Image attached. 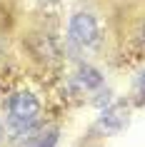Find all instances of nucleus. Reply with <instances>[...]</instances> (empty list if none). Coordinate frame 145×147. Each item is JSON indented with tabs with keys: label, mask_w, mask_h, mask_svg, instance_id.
<instances>
[{
	"label": "nucleus",
	"mask_w": 145,
	"mask_h": 147,
	"mask_svg": "<svg viewBox=\"0 0 145 147\" xmlns=\"http://www.w3.org/2000/svg\"><path fill=\"white\" fill-rule=\"evenodd\" d=\"M45 3H53V0H45Z\"/></svg>",
	"instance_id": "1a4fd4ad"
},
{
	"label": "nucleus",
	"mask_w": 145,
	"mask_h": 147,
	"mask_svg": "<svg viewBox=\"0 0 145 147\" xmlns=\"http://www.w3.org/2000/svg\"><path fill=\"white\" fill-rule=\"evenodd\" d=\"M70 35L80 45H93L98 40V23H95V18L88 15V13H78L70 20Z\"/></svg>",
	"instance_id": "f03ea898"
},
{
	"label": "nucleus",
	"mask_w": 145,
	"mask_h": 147,
	"mask_svg": "<svg viewBox=\"0 0 145 147\" xmlns=\"http://www.w3.org/2000/svg\"><path fill=\"white\" fill-rule=\"evenodd\" d=\"M143 38H145V28H143Z\"/></svg>",
	"instance_id": "6e6552de"
},
{
	"label": "nucleus",
	"mask_w": 145,
	"mask_h": 147,
	"mask_svg": "<svg viewBox=\"0 0 145 147\" xmlns=\"http://www.w3.org/2000/svg\"><path fill=\"white\" fill-rule=\"evenodd\" d=\"M78 80H80V85L85 87V90H93V87H98L100 82H103V78H100V72L95 67H80V75H78Z\"/></svg>",
	"instance_id": "39448f33"
},
{
	"label": "nucleus",
	"mask_w": 145,
	"mask_h": 147,
	"mask_svg": "<svg viewBox=\"0 0 145 147\" xmlns=\"http://www.w3.org/2000/svg\"><path fill=\"white\" fill-rule=\"evenodd\" d=\"M40 112V102L35 100L33 92H15L13 100H10V122L15 127H25V125H33L35 117Z\"/></svg>",
	"instance_id": "f257e3e1"
},
{
	"label": "nucleus",
	"mask_w": 145,
	"mask_h": 147,
	"mask_svg": "<svg viewBox=\"0 0 145 147\" xmlns=\"http://www.w3.org/2000/svg\"><path fill=\"white\" fill-rule=\"evenodd\" d=\"M55 142H58V130L50 127V130H38L28 140V147H55Z\"/></svg>",
	"instance_id": "20e7f679"
},
{
	"label": "nucleus",
	"mask_w": 145,
	"mask_h": 147,
	"mask_svg": "<svg viewBox=\"0 0 145 147\" xmlns=\"http://www.w3.org/2000/svg\"><path fill=\"white\" fill-rule=\"evenodd\" d=\"M128 125V107L125 105H115V107L105 110V115L100 120V127L105 132H120Z\"/></svg>",
	"instance_id": "7ed1b4c3"
},
{
	"label": "nucleus",
	"mask_w": 145,
	"mask_h": 147,
	"mask_svg": "<svg viewBox=\"0 0 145 147\" xmlns=\"http://www.w3.org/2000/svg\"><path fill=\"white\" fill-rule=\"evenodd\" d=\"M0 137H3V125H0Z\"/></svg>",
	"instance_id": "0eeeda50"
},
{
	"label": "nucleus",
	"mask_w": 145,
	"mask_h": 147,
	"mask_svg": "<svg viewBox=\"0 0 145 147\" xmlns=\"http://www.w3.org/2000/svg\"><path fill=\"white\" fill-rule=\"evenodd\" d=\"M138 92L145 97V70L140 72V78H138Z\"/></svg>",
	"instance_id": "423d86ee"
}]
</instances>
